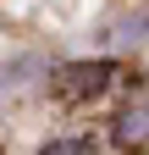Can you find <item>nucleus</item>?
I'll list each match as a JSON object with an SVG mask.
<instances>
[{"label":"nucleus","instance_id":"1","mask_svg":"<svg viewBox=\"0 0 149 155\" xmlns=\"http://www.w3.org/2000/svg\"><path fill=\"white\" fill-rule=\"evenodd\" d=\"M110 78H116V61H78V67L61 72V94H72V100H100L110 89Z\"/></svg>","mask_w":149,"mask_h":155},{"label":"nucleus","instance_id":"2","mask_svg":"<svg viewBox=\"0 0 149 155\" xmlns=\"http://www.w3.org/2000/svg\"><path fill=\"white\" fill-rule=\"evenodd\" d=\"M116 144H122V150L149 144V100H144L138 111H122V122H116Z\"/></svg>","mask_w":149,"mask_h":155},{"label":"nucleus","instance_id":"3","mask_svg":"<svg viewBox=\"0 0 149 155\" xmlns=\"http://www.w3.org/2000/svg\"><path fill=\"white\" fill-rule=\"evenodd\" d=\"M88 150H94L88 139H55V144H44L39 155H88Z\"/></svg>","mask_w":149,"mask_h":155}]
</instances>
